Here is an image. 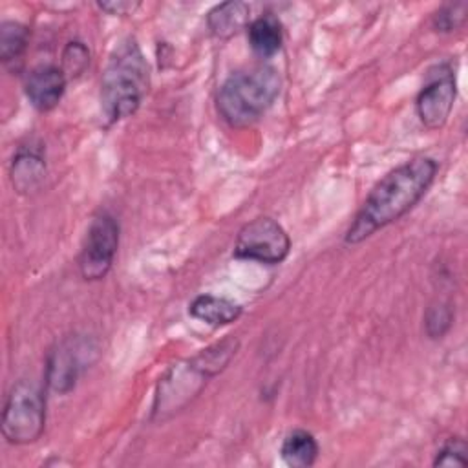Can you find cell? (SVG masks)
<instances>
[{
	"instance_id": "6da1fadb",
	"label": "cell",
	"mask_w": 468,
	"mask_h": 468,
	"mask_svg": "<svg viewBox=\"0 0 468 468\" xmlns=\"http://www.w3.org/2000/svg\"><path fill=\"white\" fill-rule=\"evenodd\" d=\"M437 172L439 163L426 155L413 157L389 170L369 190L344 234V241L358 245L377 230L400 219L424 197Z\"/></svg>"
},
{
	"instance_id": "7a4b0ae2",
	"label": "cell",
	"mask_w": 468,
	"mask_h": 468,
	"mask_svg": "<svg viewBox=\"0 0 468 468\" xmlns=\"http://www.w3.org/2000/svg\"><path fill=\"white\" fill-rule=\"evenodd\" d=\"M238 347V338L225 336L170 366L157 382L150 419L163 422L185 410L205 389L210 378L219 375L230 364Z\"/></svg>"
},
{
	"instance_id": "3957f363",
	"label": "cell",
	"mask_w": 468,
	"mask_h": 468,
	"mask_svg": "<svg viewBox=\"0 0 468 468\" xmlns=\"http://www.w3.org/2000/svg\"><path fill=\"white\" fill-rule=\"evenodd\" d=\"M150 86V68L133 37L121 40L108 57L101 79V112L104 122L115 124L132 117Z\"/></svg>"
},
{
	"instance_id": "277c9868",
	"label": "cell",
	"mask_w": 468,
	"mask_h": 468,
	"mask_svg": "<svg viewBox=\"0 0 468 468\" xmlns=\"http://www.w3.org/2000/svg\"><path fill=\"white\" fill-rule=\"evenodd\" d=\"M282 79L276 68L256 64L230 73L221 84L216 99L218 113L232 128L256 122L276 101Z\"/></svg>"
},
{
	"instance_id": "5b68a950",
	"label": "cell",
	"mask_w": 468,
	"mask_h": 468,
	"mask_svg": "<svg viewBox=\"0 0 468 468\" xmlns=\"http://www.w3.org/2000/svg\"><path fill=\"white\" fill-rule=\"evenodd\" d=\"M2 435L9 444H31L46 428V397L33 380H18L2 410Z\"/></svg>"
},
{
	"instance_id": "8992f818",
	"label": "cell",
	"mask_w": 468,
	"mask_h": 468,
	"mask_svg": "<svg viewBox=\"0 0 468 468\" xmlns=\"http://www.w3.org/2000/svg\"><path fill=\"white\" fill-rule=\"evenodd\" d=\"M291 252L287 230L269 216H258L245 223L234 241L232 256L265 265L282 263Z\"/></svg>"
},
{
	"instance_id": "52a82bcc",
	"label": "cell",
	"mask_w": 468,
	"mask_h": 468,
	"mask_svg": "<svg viewBox=\"0 0 468 468\" xmlns=\"http://www.w3.org/2000/svg\"><path fill=\"white\" fill-rule=\"evenodd\" d=\"M119 249V223L110 212H99L93 216L80 252H79V272L86 282L102 280L115 260Z\"/></svg>"
},
{
	"instance_id": "ba28073f",
	"label": "cell",
	"mask_w": 468,
	"mask_h": 468,
	"mask_svg": "<svg viewBox=\"0 0 468 468\" xmlns=\"http://www.w3.org/2000/svg\"><path fill=\"white\" fill-rule=\"evenodd\" d=\"M97 347L82 336H68L55 344L46 362V386L66 395L75 389L82 369L93 362Z\"/></svg>"
},
{
	"instance_id": "9c48e42d",
	"label": "cell",
	"mask_w": 468,
	"mask_h": 468,
	"mask_svg": "<svg viewBox=\"0 0 468 468\" xmlns=\"http://www.w3.org/2000/svg\"><path fill=\"white\" fill-rule=\"evenodd\" d=\"M457 95L455 73L448 62L437 64L428 71V80L415 99V112L422 126L439 130L446 124Z\"/></svg>"
},
{
	"instance_id": "30bf717a",
	"label": "cell",
	"mask_w": 468,
	"mask_h": 468,
	"mask_svg": "<svg viewBox=\"0 0 468 468\" xmlns=\"http://www.w3.org/2000/svg\"><path fill=\"white\" fill-rule=\"evenodd\" d=\"M68 77L57 64H38L31 68L24 79V91L31 106L38 112L53 110L64 91Z\"/></svg>"
},
{
	"instance_id": "8fae6325",
	"label": "cell",
	"mask_w": 468,
	"mask_h": 468,
	"mask_svg": "<svg viewBox=\"0 0 468 468\" xmlns=\"http://www.w3.org/2000/svg\"><path fill=\"white\" fill-rule=\"evenodd\" d=\"M243 307L230 298L216 294H199L188 303V314L212 327H221L236 322Z\"/></svg>"
},
{
	"instance_id": "7c38bea8",
	"label": "cell",
	"mask_w": 468,
	"mask_h": 468,
	"mask_svg": "<svg viewBox=\"0 0 468 468\" xmlns=\"http://www.w3.org/2000/svg\"><path fill=\"white\" fill-rule=\"evenodd\" d=\"M9 176L13 188L18 194H29L40 186L46 177V161L33 148H20L11 161Z\"/></svg>"
},
{
	"instance_id": "4fadbf2b",
	"label": "cell",
	"mask_w": 468,
	"mask_h": 468,
	"mask_svg": "<svg viewBox=\"0 0 468 468\" xmlns=\"http://www.w3.org/2000/svg\"><path fill=\"white\" fill-rule=\"evenodd\" d=\"M250 22V7L245 2H221L214 5L207 15V26L218 38H230L241 29H247Z\"/></svg>"
},
{
	"instance_id": "5bb4252c",
	"label": "cell",
	"mask_w": 468,
	"mask_h": 468,
	"mask_svg": "<svg viewBox=\"0 0 468 468\" xmlns=\"http://www.w3.org/2000/svg\"><path fill=\"white\" fill-rule=\"evenodd\" d=\"M247 38H249L250 49L258 57L269 58L282 49V42H283L282 24L272 15H261L249 22Z\"/></svg>"
},
{
	"instance_id": "9a60e30c",
	"label": "cell",
	"mask_w": 468,
	"mask_h": 468,
	"mask_svg": "<svg viewBox=\"0 0 468 468\" xmlns=\"http://www.w3.org/2000/svg\"><path fill=\"white\" fill-rule=\"evenodd\" d=\"M320 453V446L314 435L307 430H292L289 431L280 446L282 461L291 468H309L316 463Z\"/></svg>"
},
{
	"instance_id": "2e32d148",
	"label": "cell",
	"mask_w": 468,
	"mask_h": 468,
	"mask_svg": "<svg viewBox=\"0 0 468 468\" xmlns=\"http://www.w3.org/2000/svg\"><path fill=\"white\" fill-rule=\"evenodd\" d=\"M29 29L16 20H4L0 26V57L5 66L18 64L27 48Z\"/></svg>"
},
{
	"instance_id": "e0dca14e",
	"label": "cell",
	"mask_w": 468,
	"mask_h": 468,
	"mask_svg": "<svg viewBox=\"0 0 468 468\" xmlns=\"http://www.w3.org/2000/svg\"><path fill=\"white\" fill-rule=\"evenodd\" d=\"M453 324V309L448 302L433 300L424 313V331L431 340L442 338Z\"/></svg>"
},
{
	"instance_id": "ac0fdd59",
	"label": "cell",
	"mask_w": 468,
	"mask_h": 468,
	"mask_svg": "<svg viewBox=\"0 0 468 468\" xmlns=\"http://www.w3.org/2000/svg\"><path fill=\"white\" fill-rule=\"evenodd\" d=\"M90 64V49L80 40H69L60 57V68L66 73L68 80L80 77Z\"/></svg>"
},
{
	"instance_id": "d6986e66",
	"label": "cell",
	"mask_w": 468,
	"mask_h": 468,
	"mask_svg": "<svg viewBox=\"0 0 468 468\" xmlns=\"http://www.w3.org/2000/svg\"><path fill=\"white\" fill-rule=\"evenodd\" d=\"M468 13V4L466 2H452L444 4L435 15H433V27L441 33H450L459 29Z\"/></svg>"
},
{
	"instance_id": "ffe728a7",
	"label": "cell",
	"mask_w": 468,
	"mask_h": 468,
	"mask_svg": "<svg viewBox=\"0 0 468 468\" xmlns=\"http://www.w3.org/2000/svg\"><path fill=\"white\" fill-rule=\"evenodd\" d=\"M468 446L463 437H450L435 453L433 466H466Z\"/></svg>"
},
{
	"instance_id": "44dd1931",
	"label": "cell",
	"mask_w": 468,
	"mask_h": 468,
	"mask_svg": "<svg viewBox=\"0 0 468 468\" xmlns=\"http://www.w3.org/2000/svg\"><path fill=\"white\" fill-rule=\"evenodd\" d=\"M141 4L128 0H113V2H97V7L108 15H132Z\"/></svg>"
}]
</instances>
